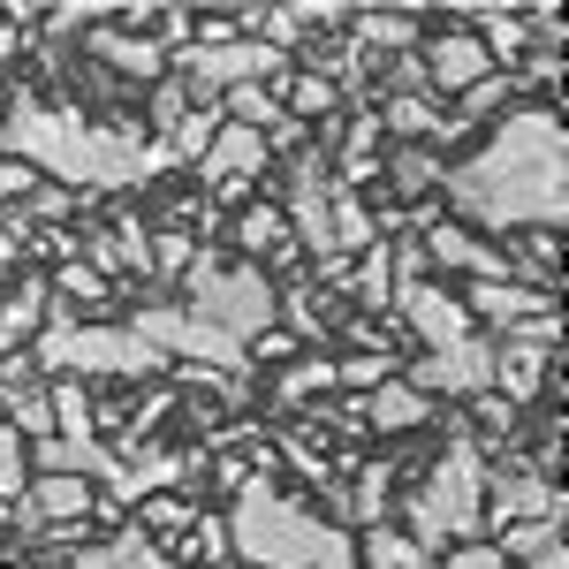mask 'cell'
Wrapping results in <instances>:
<instances>
[{"label":"cell","mask_w":569,"mask_h":569,"mask_svg":"<svg viewBox=\"0 0 569 569\" xmlns=\"http://www.w3.org/2000/svg\"><path fill=\"white\" fill-rule=\"evenodd\" d=\"M448 206H456V228H493V236H531V228H562L569 220V130L555 99H517L501 114V130L486 137L471 160H456L448 176Z\"/></svg>","instance_id":"1"},{"label":"cell","mask_w":569,"mask_h":569,"mask_svg":"<svg viewBox=\"0 0 569 569\" xmlns=\"http://www.w3.org/2000/svg\"><path fill=\"white\" fill-rule=\"evenodd\" d=\"M0 152L23 160L31 176H53L61 190H130V182H152L168 160V144H144L137 130H107V122H84V107H39L31 91L8 107L0 122Z\"/></svg>","instance_id":"2"},{"label":"cell","mask_w":569,"mask_h":569,"mask_svg":"<svg viewBox=\"0 0 569 569\" xmlns=\"http://www.w3.org/2000/svg\"><path fill=\"white\" fill-rule=\"evenodd\" d=\"M228 547L243 569H357V531L311 517L273 479H251L228 501Z\"/></svg>","instance_id":"3"},{"label":"cell","mask_w":569,"mask_h":569,"mask_svg":"<svg viewBox=\"0 0 569 569\" xmlns=\"http://www.w3.org/2000/svg\"><path fill=\"white\" fill-rule=\"evenodd\" d=\"M486 448L471 440V426H456L448 448L433 456V471L410 493V539L418 555H440V547H463V539H486Z\"/></svg>","instance_id":"4"},{"label":"cell","mask_w":569,"mask_h":569,"mask_svg":"<svg viewBox=\"0 0 569 569\" xmlns=\"http://www.w3.org/2000/svg\"><path fill=\"white\" fill-rule=\"evenodd\" d=\"M182 311L198 327H213L220 342H251L273 327V281L266 266H243V259H220V251H198L190 273H182Z\"/></svg>","instance_id":"5"},{"label":"cell","mask_w":569,"mask_h":569,"mask_svg":"<svg viewBox=\"0 0 569 569\" xmlns=\"http://www.w3.org/2000/svg\"><path fill=\"white\" fill-rule=\"evenodd\" d=\"M31 365H46L53 380H152V372H168V357L144 350L130 327H84V319H46L39 342H31Z\"/></svg>","instance_id":"6"},{"label":"cell","mask_w":569,"mask_h":569,"mask_svg":"<svg viewBox=\"0 0 569 569\" xmlns=\"http://www.w3.org/2000/svg\"><path fill=\"white\" fill-rule=\"evenodd\" d=\"M547 372H555V311H547V319H531V327L493 335V395H501V402H517V410H525L531 395L547 388Z\"/></svg>","instance_id":"7"},{"label":"cell","mask_w":569,"mask_h":569,"mask_svg":"<svg viewBox=\"0 0 569 569\" xmlns=\"http://www.w3.org/2000/svg\"><path fill=\"white\" fill-rule=\"evenodd\" d=\"M402 388H418L426 402L433 395H456V402H471V395L493 388V342L471 335V342H456V350H426L402 365Z\"/></svg>","instance_id":"8"},{"label":"cell","mask_w":569,"mask_h":569,"mask_svg":"<svg viewBox=\"0 0 569 569\" xmlns=\"http://www.w3.org/2000/svg\"><path fill=\"white\" fill-rule=\"evenodd\" d=\"M418 77H426V91H471L479 77H493V61H486L479 31H463L456 16H440L418 39Z\"/></svg>","instance_id":"9"},{"label":"cell","mask_w":569,"mask_h":569,"mask_svg":"<svg viewBox=\"0 0 569 569\" xmlns=\"http://www.w3.org/2000/svg\"><path fill=\"white\" fill-rule=\"evenodd\" d=\"M190 168H198V190H206V198H243V182L266 176V137H259V130H236V122H220L213 144H206Z\"/></svg>","instance_id":"10"},{"label":"cell","mask_w":569,"mask_h":569,"mask_svg":"<svg viewBox=\"0 0 569 569\" xmlns=\"http://www.w3.org/2000/svg\"><path fill=\"white\" fill-rule=\"evenodd\" d=\"M456 305H463V319H471L486 342H493V335H509V327L547 319V311H555V297H539V289H525V281H471Z\"/></svg>","instance_id":"11"},{"label":"cell","mask_w":569,"mask_h":569,"mask_svg":"<svg viewBox=\"0 0 569 569\" xmlns=\"http://www.w3.org/2000/svg\"><path fill=\"white\" fill-rule=\"evenodd\" d=\"M395 311H402V327H410L426 350H456V342H471V335H479V327L463 319V305H456V289H440V281L395 289Z\"/></svg>","instance_id":"12"},{"label":"cell","mask_w":569,"mask_h":569,"mask_svg":"<svg viewBox=\"0 0 569 569\" xmlns=\"http://www.w3.org/2000/svg\"><path fill=\"white\" fill-rule=\"evenodd\" d=\"M418 251H426V266H448V273H471V281H517V266H509V251H501V243H486V236H471V228H456V220H433Z\"/></svg>","instance_id":"13"},{"label":"cell","mask_w":569,"mask_h":569,"mask_svg":"<svg viewBox=\"0 0 569 569\" xmlns=\"http://www.w3.org/2000/svg\"><path fill=\"white\" fill-rule=\"evenodd\" d=\"M531 517H562V493L555 479H539V471H517V463H501V471H486V525H531Z\"/></svg>","instance_id":"14"},{"label":"cell","mask_w":569,"mask_h":569,"mask_svg":"<svg viewBox=\"0 0 569 569\" xmlns=\"http://www.w3.org/2000/svg\"><path fill=\"white\" fill-rule=\"evenodd\" d=\"M91 479H77V471H31V486H23V509L39 517V531H69L91 517Z\"/></svg>","instance_id":"15"},{"label":"cell","mask_w":569,"mask_h":569,"mask_svg":"<svg viewBox=\"0 0 569 569\" xmlns=\"http://www.w3.org/2000/svg\"><path fill=\"white\" fill-rule=\"evenodd\" d=\"M357 402H365V426H372V433H388V440H410V433H426V426H433V402H426L418 388H402V372L380 380L372 395H357Z\"/></svg>","instance_id":"16"},{"label":"cell","mask_w":569,"mask_h":569,"mask_svg":"<svg viewBox=\"0 0 569 569\" xmlns=\"http://www.w3.org/2000/svg\"><path fill=\"white\" fill-rule=\"evenodd\" d=\"M46 311H53V297H46V273H23V289H8L0 297V357L31 350L46 327Z\"/></svg>","instance_id":"17"},{"label":"cell","mask_w":569,"mask_h":569,"mask_svg":"<svg viewBox=\"0 0 569 569\" xmlns=\"http://www.w3.org/2000/svg\"><path fill=\"white\" fill-rule=\"evenodd\" d=\"M69 569H176L168 547H152L137 525H122L107 547H69Z\"/></svg>","instance_id":"18"},{"label":"cell","mask_w":569,"mask_h":569,"mask_svg":"<svg viewBox=\"0 0 569 569\" xmlns=\"http://www.w3.org/2000/svg\"><path fill=\"white\" fill-rule=\"evenodd\" d=\"M380 176H388V198H433L440 190V176H448V160H440L433 144H395L388 160H380Z\"/></svg>","instance_id":"19"},{"label":"cell","mask_w":569,"mask_h":569,"mask_svg":"<svg viewBox=\"0 0 569 569\" xmlns=\"http://www.w3.org/2000/svg\"><path fill=\"white\" fill-rule=\"evenodd\" d=\"M228 243H236V259H243V266H259V259H281L297 236H289L281 206H243V213H236V228H228Z\"/></svg>","instance_id":"20"},{"label":"cell","mask_w":569,"mask_h":569,"mask_svg":"<svg viewBox=\"0 0 569 569\" xmlns=\"http://www.w3.org/2000/svg\"><path fill=\"white\" fill-rule=\"evenodd\" d=\"M91 53H99V61H114L122 77H144V84H160V77H168V53L152 46V31H144V39H122L114 23H91Z\"/></svg>","instance_id":"21"},{"label":"cell","mask_w":569,"mask_h":569,"mask_svg":"<svg viewBox=\"0 0 569 569\" xmlns=\"http://www.w3.org/2000/svg\"><path fill=\"white\" fill-rule=\"evenodd\" d=\"M395 479H402V463L395 456H380V463H357V493H350V517L365 531L388 525V501H395Z\"/></svg>","instance_id":"22"},{"label":"cell","mask_w":569,"mask_h":569,"mask_svg":"<svg viewBox=\"0 0 569 569\" xmlns=\"http://www.w3.org/2000/svg\"><path fill=\"white\" fill-rule=\"evenodd\" d=\"M501 107H517V77L493 69V77H479L471 91H456V114H448V122H456V130H479V122H501Z\"/></svg>","instance_id":"23"},{"label":"cell","mask_w":569,"mask_h":569,"mask_svg":"<svg viewBox=\"0 0 569 569\" xmlns=\"http://www.w3.org/2000/svg\"><path fill=\"white\" fill-rule=\"evenodd\" d=\"M311 395H335V357H297L273 380V410H305Z\"/></svg>","instance_id":"24"},{"label":"cell","mask_w":569,"mask_h":569,"mask_svg":"<svg viewBox=\"0 0 569 569\" xmlns=\"http://www.w3.org/2000/svg\"><path fill=\"white\" fill-rule=\"evenodd\" d=\"M350 297L365 311H388V297H395V259H388V236L372 243V251H357L350 259Z\"/></svg>","instance_id":"25"},{"label":"cell","mask_w":569,"mask_h":569,"mask_svg":"<svg viewBox=\"0 0 569 569\" xmlns=\"http://www.w3.org/2000/svg\"><path fill=\"white\" fill-rule=\"evenodd\" d=\"M357 569H426V555H418L410 531L372 525V531H357Z\"/></svg>","instance_id":"26"},{"label":"cell","mask_w":569,"mask_h":569,"mask_svg":"<svg viewBox=\"0 0 569 569\" xmlns=\"http://www.w3.org/2000/svg\"><path fill=\"white\" fill-rule=\"evenodd\" d=\"M198 525V509L182 501V493H144V517H137V531L160 547V539H182V531Z\"/></svg>","instance_id":"27"},{"label":"cell","mask_w":569,"mask_h":569,"mask_svg":"<svg viewBox=\"0 0 569 569\" xmlns=\"http://www.w3.org/2000/svg\"><path fill=\"white\" fill-rule=\"evenodd\" d=\"M555 539H562V517H531V525H501L493 555H501V562H531V555H547Z\"/></svg>","instance_id":"28"},{"label":"cell","mask_w":569,"mask_h":569,"mask_svg":"<svg viewBox=\"0 0 569 569\" xmlns=\"http://www.w3.org/2000/svg\"><path fill=\"white\" fill-rule=\"evenodd\" d=\"M380 380H395V357H388V350H350V357H335V388L372 395Z\"/></svg>","instance_id":"29"},{"label":"cell","mask_w":569,"mask_h":569,"mask_svg":"<svg viewBox=\"0 0 569 569\" xmlns=\"http://www.w3.org/2000/svg\"><path fill=\"white\" fill-rule=\"evenodd\" d=\"M23 486H31V448H23V433L0 426V501H23Z\"/></svg>","instance_id":"30"},{"label":"cell","mask_w":569,"mask_h":569,"mask_svg":"<svg viewBox=\"0 0 569 569\" xmlns=\"http://www.w3.org/2000/svg\"><path fill=\"white\" fill-rule=\"evenodd\" d=\"M426 569H509V562L493 555V539H463V547H440V555H426Z\"/></svg>","instance_id":"31"},{"label":"cell","mask_w":569,"mask_h":569,"mask_svg":"<svg viewBox=\"0 0 569 569\" xmlns=\"http://www.w3.org/2000/svg\"><path fill=\"white\" fill-rule=\"evenodd\" d=\"M190 259H198V243L182 228H152V266L160 273H190Z\"/></svg>","instance_id":"32"},{"label":"cell","mask_w":569,"mask_h":569,"mask_svg":"<svg viewBox=\"0 0 569 569\" xmlns=\"http://www.w3.org/2000/svg\"><path fill=\"white\" fill-rule=\"evenodd\" d=\"M251 357H259V365H289V357H297V335H289V327H266V335L243 342V365H251Z\"/></svg>","instance_id":"33"},{"label":"cell","mask_w":569,"mask_h":569,"mask_svg":"<svg viewBox=\"0 0 569 569\" xmlns=\"http://www.w3.org/2000/svg\"><path fill=\"white\" fill-rule=\"evenodd\" d=\"M31 168H23V160H8V152H0V206H23V198H31Z\"/></svg>","instance_id":"34"}]
</instances>
